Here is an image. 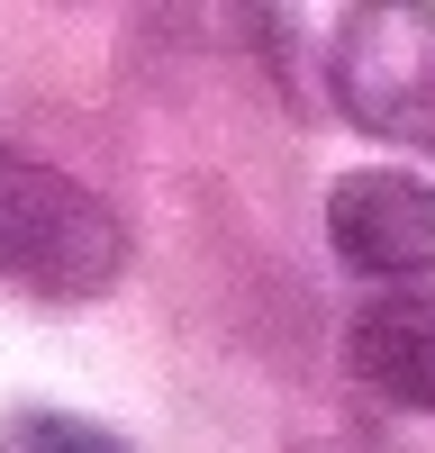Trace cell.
Segmentation results:
<instances>
[{
  "instance_id": "obj_1",
  "label": "cell",
  "mask_w": 435,
  "mask_h": 453,
  "mask_svg": "<svg viewBox=\"0 0 435 453\" xmlns=\"http://www.w3.org/2000/svg\"><path fill=\"white\" fill-rule=\"evenodd\" d=\"M127 273V226L72 173L0 145V290L27 299H100Z\"/></svg>"
},
{
  "instance_id": "obj_2",
  "label": "cell",
  "mask_w": 435,
  "mask_h": 453,
  "mask_svg": "<svg viewBox=\"0 0 435 453\" xmlns=\"http://www.w3.org/2000/svg\"><path fill=\"white\" fill-rule=\"evenodd\" d=\"M326 82L362 136L435 155V10H417V0L345 10L326 36Z\"/></svg>"
},
{
  "instance_id": "obj_3",
  "label": "cell",
  "mask_w": 435,
  "mask_h": 453,
  "mask_svg": "<svg viewBox=\"0 0 435 453\" xmlns=\"http://www.w3.org/2000/svg\"><path fill=\"white\" fill-rule=\"evenodd\" d=\"M326 245L345 273L417 290L435 281V181L399 173V164H362L326 191Z\"/></svg>"
},
{
  "instance_id": "obj_4",
  "label": "cell",
  "mask_w": 435,
  "mask_h": 453,
  "mask_svg": "<svg viewBox=\"0 0 435 453\" xmlns=\"http://www.w3.org/2000/svg\"><path fill=\"white\" fill-rule=\"evenodd\" d=\"M345 372L390 408L435 418V290H381L345 326Z\"/></svg>"
},
{
  "instance_id": "obj_5",
  "label": "cell",
  "mask_w": 435,
  "mask_h": 453,
  "mask_svg": "<svg viewBox=\"0 0 435 453\" xmlns=\"http://www.w3.org/2000/svg\"><path fill=\"white\" fill-rule=\"evenodd\" d=\"M0 453H127V435H109L100 418H72V408H19L0 426Z\"/></svg>"
}]
</instances>
